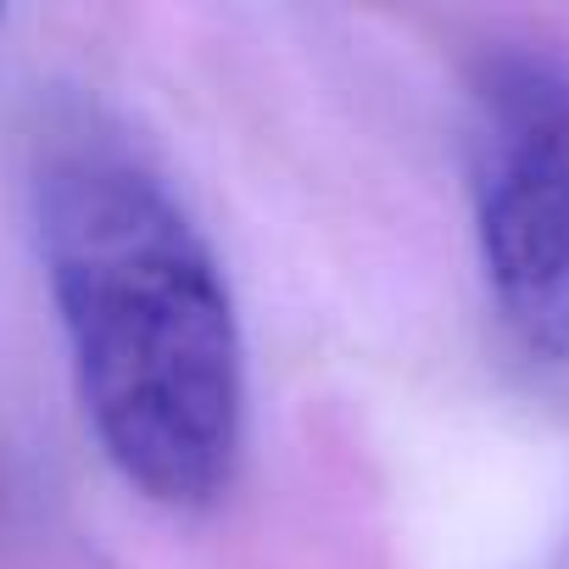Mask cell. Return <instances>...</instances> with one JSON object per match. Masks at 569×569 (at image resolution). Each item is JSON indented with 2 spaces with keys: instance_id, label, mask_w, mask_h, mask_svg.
<instances>
[{
  "instance_id": "1",
  "label": "cell",
  "mask_w": 569,
  "mask_h": 569,
  "mask_svg": "<svg viewBox=\"0 0 569 569\" xmlns=\"http://www.w3.org/2000/svg\"><path fill=\"white\" fill-rule=\"evenodd\" d=\"M40 257L112 469L151 502H212L246 436V347L196 218L134 151L90 140L40 173Z\"/></svg>"
},
{
  "instance_id": "2",
  "label": "cell",
  "mask_w": 569,
  "mask_h": 569,
  "mask_svg": "<svg viewBox=\"0 0 569 569\" xmlns=\"http://www.w3.org/2000/svg\"><path fill=\"white\" fill-rule=\"evenodd\" d=\"M475 234L502 325L569 363V62L502 57L475 90Z\"/></svg>"
}]
</instances>
